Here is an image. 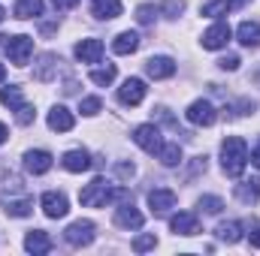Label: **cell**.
<instances>
[{
  "label": "cell",
  "mask_w": 260,
  "mask_h": 256,
  "mask_svg": "<svg viewBox=\"0 0 260 256\" xmlns=\"http://www.w3.org/2000/svg\"><path fill=\"white\" fill-rule=\"evenodd\" d=\"M248 166V148H245V139L239 136H227L224 145H221V169L224 175L230 178H239Z\"/></svg>",
  "instance_id": "cell-1"
},
{
  "label": "cell",
  "mask_w": 260,
  "mask_h": 256,
  "mask_svg": "<svg viewBox=\"0 0 260 256\" xmlns=\"http://www.w3.org/2000/svg\"><path fill=\"white\" fill-rule=\"evenodd\" d=\"M112 199V184H106L103 178H94L91 184H85V190H79V202L85 208H103Z\"/></svg>",
  "instance_id": "cell-2"
},
{
  "label": "cell",
  "mask_w": 260,
  "mask_h": 256,
  "mask_svg": "<svg viewBox=\"0 0 260 256\" xmlns=\"http://www.w3.org/2000/svg\"><path fill=\"white\" fill-rule=\"evenodd\" d=\"M94 235H97V226L91 223V220H76V223H70L64 232L67 244L70 247H88L91 241H94Z\"/></svg>",
  "instance_id": "cell-3"
},
{
  "label": "cell",
  "mask_w": 260,
  "mask_h": 256,
  "mask_svg": "<svg viewBox=\"0 0 260 256\" xmlns=\"http://www.w3.org/2000/svg\"><path fill=\"white\" fill-rule=\"evenodd\" d=\"M6 55H9V61H12L15 66H24L27 61H30V55H34V39L24 36V33L9 36V42H6Z\"/></svg>",
  "instance_id": "cell-4"
},
{
  "label": "cell",
  "mask_w": 260,
  "mask_h": 256,
  "mask_svg": "<svg viewBox=\"0 0 260 256\" xmlns=\"http://www.w3.org/2000/svg\"><path fill=\"white\" fill-rule=\"evenodd\" d=\"M185 118H188L194 127H212V124L218 121V112H215V106H212L209 100H194V103L188 106Z\"/></svg>",
  "instance_id": "cell-5"
},
{
  "label": "cell",
  "mask_w": 260,
  "mask_h": 256,
  "mask_svg": "<svg viewBox=\"0 0 260 256\" xmlns=\"http://www.w3.org/2000/svg\"><path fill=\"white\" fill-rule=\"evenodd\" d=\"M133 142H136L145 154H157V151H160V145H164L160 130L154 127V124H142V127H136V130H133Z\"/></svg>",
  "instance_id": "cell-6"
},
{
  "label": "cell",
  "mask_w": 260,
  "mask_h": 256,
  "mask_svg": "<svg viewBox=\"0 0 260 256\" xmlns=\"http://www.w3.org/2000/svg\"><path fill=\"white\" fill-rule=\"evenodd\" d=\"M230 24L227 21H218V24H212L206 33H203V49H209V52H218V49H224L227 42H230Z\"/></svg>",
  "instance_id": "cell-7"
},
{
  "label": "cell",
  "mask_w": 260,
  "mask_h": 256,
  "mask_svg": "<svg viewBox=\"0 0 260 256\" xmlns=\"http://www.w3.org/2000/svg\"><path fill=\"white\" fill-rule=\"evenodd\" d=\"M145 81L142 78H127L121 88H118V103L121 106H139L142 100H145Z\"/></svg>",
  "instance_id": "cell-8"
},
{
  "label": "cell",
  "mask_w": 260,
  "mask_h": 256,
  "mask_svg": "<svg viewBox=\"0 0 260 256\" xmlns=\"http://www.w3.org/2000/svg\"><path fill=\"white\" fill-rule=\"evenodd\" d=\"M40 205H43V211H46V217H52V220H61L67 217V211H70V202H67L64 193H43V199H40Z\"/></svg>",
  "instance_id": "cell-9"
},
{
  "label": "cell",
  "mask_w": 260,
  "mask_h": 256,
  "mask_svg": "<svg viewBox=\"0 0 260 256\" xmlns=\"http://www.w3.org/2000/svg\"><path fill=\"white\" fill-rule=\"evenodd\" d=\"M76 58H79L82 64H100V58H103V42H100L97 36L82 39V42L76 46Z\"/></svg>",
  "instance_id": "cell-10"
},
{
  "label": "cell",
  "mask_w": 260,
  "mask_h": 256,
  "mask_svg": "<svg viewBox=\"0 0 260 256\" xmlns=\"http://www.w3.org/2000/svg\"><path fill=\"white\" fill-rule=\"evenodd\" d=\"M145 72H148L151 78H170V75H176V61L167 58V55L148 58V61H145Z\"/></svg>",
  "instance_id": "cell-11"
},
{
  "label": "cell",
  "mask_w": 260,
  "mask_h": 256,
  "mask_svg": "<svg viewBox=\"0 0 260 256\" xmlns=\"http://www.w3.org/2000/svg\"><path fill=\"white\" fill-rule=\"evenodd\" d=\"M24 169L30 175H46L52 169V154L49 151H27L24 154Z\"/></svg>",
  "instance_id": "cell-12"
},
{
  "label": "cell",
  "mask_w": 260,
  "mask_h": 256,
  "mask_svg": "<svg viewBox=\"0 0 260 256\" xmlns=\"http://www.w3.org/2000/svg\"><path fill=\"white\" fill-rule=\"evenodd\" d=\"M170 229L176 235H197L200 232V220H197V214H191V211H179L170 220Z\"/></svg>",
  "instance_id": "cell-13"
},
{
  "label": "cell",
  "mask_w": 260,
  "mask_h": 256,
  "mask_svg": "<svg viewBox=\"0 0 260 256\" xmlns=\"http://www.w3.org/2000/svg\"><path fill=\"white\" fill-rule=\"evenodd\" d=\"M145 223V217L133 208V202H124L118 211H115V226H121V229H139Z\"/></svg>",
  "instance_id": "cell-14"
},
{
  "label": "cell",
  "mask_w": 260,
  "mask_h": 256,
  "mask_svg": "<svg viewBox=\"0 0 260 256\" xmlns=\"http://www.w3.org/2000/svg\"><path fill=\"white\" fill-rule=\"evenodd\" d=\"M148 205H151V211H154V214H167L170 208H176V193L167 190V187L151 190V193H148Z\"/></svg>",
  "instance_id": "cell-15"
},
{
  "label": "cell",
  "mask_w": 260,
  "mask_h": 256,
  "mask_svg": "<svg viewBox=\"0 0 260 256\" xmlns=\"http://www.w3.org/2000/svg\"><path fill=\"white\" fill-rule=\"evenodd\" d=\"M49 127L55 130V133H70V130L76 127V118H73V112H70V109L55 106V109L49 112Z\"/></svg>",
  "instance_id": "cell-16"
},
{
  "label": "cell",
  "mask_w": 260,
  "mask_h": 256,
  "mask_svg": "<svg viewBox=\"0 0 260 256\" xmlns=\"http://www.w3.org/2000/svg\"><path fill=\"white\" fill-rule=\"evenodd\" d=\"M24 250L34 253V256L49 253V250H52V238H49L43 229H34V232H27V238H24Z\"/></svg>",
  "instance_id": "cell-17"
},
{
  "label": "cell",
  "mask_w": 260,
  "mask_h": 256,
  "mask_svg": "<svg viewBox=\"0 0 260 256\" xmlns=\"http://www.w3.org/2000/svg\"><path fill=\"white\" fill-rule=\"evenodd\" d=\"M58 58L55 55H40V64H34V78L37 81H52L58 75Z\"/></svg>",
  "instance_id": "cell-18"
},
{
  "label": "cell",
  "mask_w": 260,
  "mask_h": 256,
  "mask_svg": "<svg viewBox=\"0 0 260 256\" xmlns=\"http://www.w3.org/2000/svg\"><path fill=\"white\" fill-rule=\"evenodd\" d=\"M236 39L245 49H260V24L257 21H242L239 30H236Z\"/></svg>",
  "instance_id": "cell-19"
},
{
  "label": "cell",
  "mask_w": 260,
  "mask_h": 256,
  "mask_svg": "<svg viewBox=\"0 0 260 256\" xmlns=\"http://www.w3.org/2000/svg\"><path fill=\"white\" fill-rule=\"evenodd\" d=\"M61 163H64L67 172H88V169H91V157H88V151H82V148H79V151H67Z\"/></svg>",
  "instance_id": "cell-20"
},
{
  "label": "cell",
  "mask_w": 260,
  "mask_h": 256,
  "mask_svg": "<svg viewBox=\"0 0 260 256\" xmlns=\"http://www.w3.org/2000/svg\"><path fill=\"white\" fill-rule=\"evenodd\" d=\"M91 12H94V18H100V21H112V18L121 15V0H94Z\"/></svg>",
  "instance_id": "cell-21"
},
{
  "label": "cell",
  "mask_w": 260,
  "mask_h": 256,
  "mask_svg": "<svg viewBox=\"0 0 260 256\" xmlns=\"http://www.w3.org/2000/svg\"><path fill=\"white\" fill-rule=\"evenodd\" d=\"M136 49H139V33H133V30L118 33L115 42H112V52H115V55H133Z\"/></svg>",
  "instance_id": "cell-22"
},
{
  "label": "cell",
  "mask_w": 260,
  "mask_h": 256,
  "mask_svg": "<svg viewBox=\"0 0 260 256\" xmlns=\"http://www.w3.org/2000/svg\"><path fill=\"white\" fill-rule=\"evenodd\" d=\"M215 235H218V241H227V244H236V241L242 238V226H239L236 220H230V223H218V229H215Z\"/></svg>",
  "instance_id": "cell-23"
},
{
  "label": "cell",
  "mask_w": 260,
  "mask_h": 256,
  "mask_svg": "<svg viewBox=\"0 0 260 256\" xmlns=\"http://www.w3.org/2000/svg\"><path fill=\"white\" fill-rule=\"evenodd\" d=\"M115 75H118V69H115V64L97 66V69H91V72H88V78H91L94 84H100V88L112 84V81H115Z\"/></svg>",
  "instance_id": "cell-24"
},
{
  "label": "cell",
  "mask_w": 260,
  "mask_h": 256,
  "mask_svg": "<svg viewBox=\"0 0 260 256\" xmlns=\"http://www.w3.org/2000/svg\"><path fill=\"white\" fill-rule=\"evenodd\" d=\"M34 211V199L24 196V199H6V214L9 217H27Z\"/></svg>",
  "instance_id": "cell-25"
},
{
  "label": "cell",
  "mask_w": 260,
  "mask_h": 256,
  "mask_svg": "<svg viewBox=\"0 0 260 256\" xmlns=\"http://www.w3.org/2000/svg\"><path fill=\"white\" fill-rule=\"evenodd\" d=\"M157 157H160V163H164V166H179V163H182V148H179V142L160 145Z\"/></svg>",
  "instance_id": "cell-26"
},
{
  "label": "cell",
  "mask_w": 260,
  "mask_h": 256,
  "mask_svg": "<svg viewBox=\"0 0 260 256\" xmlns=\"http://www.w3.org/2000/svg\"><path fill=\"white\" fill-rule=\"evenodd\" d=\"M236 199L245 202V205H254L260 199V181H245V184H239V187H236Z\"/></svg>",
  "instance_id": "cell-27"
},
{
  "label": "cell",
  "mask_w": 260,
  "mask_h": 256,
  "mask_svg": "<svg viewBox=\"0 0 260 256\" xmlns=\"http://www.w3.org/2000/svg\"><path fill=\"white\" fill-rule=\"evenodd\" d=\"M43 12V0H18L15 3V18H37Z\"/></svg>",
  "instance_id": "cell-28"
},
{
  "label": "cell",
  "mask_w": 260,
  "mask_h": 256,
  "mask_svg": "<svg viewBox=\"0 0 260 256\" xmlns=\"http://www.w3.org/2000/svg\"><path fill=\"white\" fill-rule=\"evenodd\" d=\"M0 103H3V106H9V109H18V106H24V103H21V88H18V84H9V88H3V91H0Z\"/></svg>",
  "instance_id": "cell-29"
},
{
  "label": "cell",
  "mask_w": 260,
  "mask_h": 256,
  "mask_svg": "<svg viewBox=\"0 0 260 256\" xmlns=\"http://www.w3.org/2000/svg\"><path fill=\"white\" fill-rule=\"evenodd\" d=\"M227 12H230L227 0H209V3H203V15H209V18H221Z\"/></svg>",
  "instance_id": "cell-30"
},
{
  "label": "cell",
  "mask_w": 260,
  "mask_h": 256,
  "mask_svg": "<svg viewBox=\"0 0 260 256\" xmlns=\"http://www.w3.org/2000/svg\"><path fill=\"white\" fill-rule=\"evenodd\" d=\"M200 211H206V214H221V208H224V202L218 199V196H200Z\"/></svg>",
  "instance_id": "cell-31"
},
{
  "label": "cell",
  "mask_w": 260,
  "mask_h": 256,
  "mask_svg": "<svg viewBox=\"0 0 260 256\" xmlns=\"http://www.w3.org/2000/svg\"><path fill=\"white\" fill-rule=\"evenodd\" d=\"M130 247H133L136 253H145V250H154V247H157V238H154V235H136Z\"/></svg>",
  "instance_id": "cell-32"
},
{
  "label": "cell",
  "mask_w": 260,
  "mask_h": 256,
  "mask_svg": "<svg viewBox=\"0 0 260 256\" xmlns=\"http://www.w3.org/2000/svg\"><path fill=\"white\" fill-rule=\"evenodd\" d=\"M154 18H157V9H154L151 3H142V6L136 9V21H139V24H154Z\"/></svg>",
  "instance_id": "cell-33"
},
{
  "label": "cell",
  "mask_w": 260,
  "mask_h": 256,
  "mask_svg": "<svg viewBox=\"0 0 260 256\" xmlns=\"http://www.w3.org/2000/svg\"><path fill=\"white\" fill-rule=\"evenodd\" d=\"M100 109H103L100 97H85V100L79 103V112H82V115H88V118H91V115H97Z\"/></svg>",
  "instance_id": "cell-34"
},
{
  "label": "cell",
  "mask_w": 260,
  "mask_h": 256,
  "mask_svg": "<svg viewBox=\"0 0 260 256\" xmlns=\"http://www.w3.org/2000/svg\"><path fill=\"white\" fill-rule=\"evenodd\" d=\"M160 12H164L167 18H179V15L185 12V0H164Z\"/></svg>",
  "instance_id": "cell-35"
},
{
  "label": "cell",
  "mask_w": 260,
  "mask_h": 256,
  "mask_svg": "<svg viewBox=\"0 0 260 256\" xmlns=\"http://www.w3.org/2000/svg\"><path fill=\"white\" fill-rule=\"evenodd\" d=\"M34 118H37V112H34L30 106H18V109H15V121H18L21 127H27V124H34Z\"/></svg>",
  "instance_id": "cell-36"
},
{
  "label": "cell",
  "mask_w": 260,
  "mask_h": 256,
  "mask_svg": "<svg viewBox=\"0 0 260 256\" xmlns=\"http://www.w3.org/2000/svg\"><path fill=\"white\" fill-rule=\"evenodd\" d=\"M218 66L233 72V69H239V58H236V55H227V58H221V61H218Z\"/></svg>",
  "instance_id": "cell-37"
},
{
  "label": "cell",
  "mask_w": 260,
  "mask_h": 256,
  "mask_svg": "<svg viewBox=\"0 0 260 256\" xmlns=\"http://www.w3.org/2000/svg\"><path fill=\"white\" fill-rule=\"evenodd\" d=\"M200 172H206V157H194V163H191V172H188V178H194Z\"/></svg>",
  "instance_id": "cell-38"
},
{
  "label": "cell",
  "mask_w": 260,
  "mask_h": 256,
  "mask_svg": "<svg viewBox=\"0 0 260 256\" xmlns=\"http://www.w3.org/2000/svg\"><path fill=\"white\" fill-rule=\"evenodd\" d=\"M115 172H118V178H133V172H136V169H133V163H118V166H115Z\"/></svg>",
  "instance_id": "cell-39"
},
{
  "label": "cell",
  "mask_w": 260,
  "mask_h": 256,
  "mask_svg": "<svg viewBox=\"0 0 260 256\" xmlns=\"http://www.w3.org/2000/svg\"><path fill=\"white\" fill-rule=\"evenodd\" d=\"M52 3H55V9H61V12H67V9H73V6H76L79 0H52Z\"/></svg>",
  "instance_id": "cell-40"
},
{
  "label": "cell",
  "mask_w": 260,
  "mask_h": 256,
  "mask_svg": "<svg viewBox=\"0 0 260 256\" xmlns=\"http://www.w3.org/2000/svg\"><path fill=\"white\" fill-rule=\"evenodd\" d=\"M248 244H251V247H260V229H251V232H248Z\"/></svg>",
  "instance_id": "cell-41"
},
{
  "label": "cell",
  "mask_w": 260,
  "mask_h": 256,
  "mask_svg": "<svg viewBox=\"0 0 260 256\" xmlns=\"http://www.w3.org/2000/svg\"><path fill=\"white\" fill-rule=\"evenodd\" d=\"M251 163H254V166H257V169H260V142H257V148L251 151Z\"/></svg>",
  "instance_id": "cell-42"
},
{
  "label": "cell",
  "mask_w": 260,
  "mask_h": 256,
  "mask_svg": "<svg viewBox=\"0 0 260 256\" xmlns=\"http://www.w3.org/2000/svg\"><path fill=\"white\" fill-rule=\"evenodd\" d=\"M227 3H230V9H242V6H245L248 0H227Z\"/></svg>",
  "instance_id": "cell-43"
},
{
  "label": "cell",
  "mask_w": 260,
  "mask_h": 256,
  "mask_svg": "<svg viewBox=\"0 0 260 256\" xmlns=\"http://www.w3.org/2000/svg\"><path fill=\"white\" fill-rule=\"evenodd\" d=\"M6 136H9V130H6V124H0V145L6 142Z\"/></svg>",
  "instance_id": "cell-44"
},
{
  "label": "cell",
  "mask_w": 260,
  "mask_h": 256,
  "mask_svg": "<svg viewBox=\"0 0 260 256\" xmlns=\"http://www.w3.org/2000/svg\"><path fill=\"white\" fill-rule=\"evenodd\" d=\"M3 78H6V66L0 64V81H3Z\"/></svg>",
  "instance_id": "cell-45"
},
{
  "label": "cell",
  "mask_w": 260,
  "mask_h": 256,
  "mask_svg": "<svg viewBox=\"0 0 260 256\" xmlns=\"http://www.w3.org/2000/svg\"><path fill=\"white\" fill-rule=\"evenodd\" d=\"M3 18H6V9H3V6H0V21H3Z\"/></svg>",
  "instance_id": "cell-46"
}]
</instances>
